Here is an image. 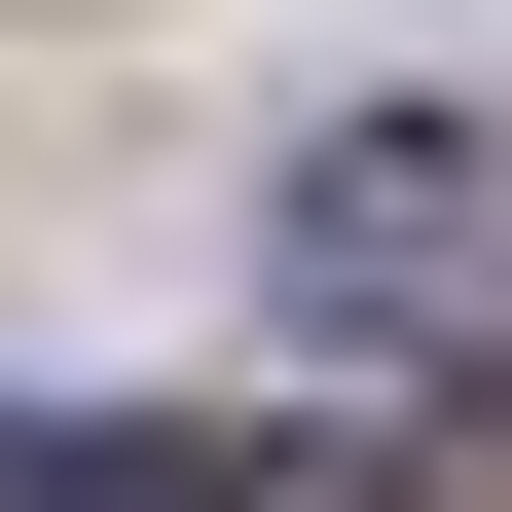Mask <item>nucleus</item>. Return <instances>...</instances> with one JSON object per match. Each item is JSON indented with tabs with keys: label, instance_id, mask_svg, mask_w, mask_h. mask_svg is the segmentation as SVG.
<instances>
[{
	"label": "nucleus",
	"instance_id": "obj_1",
	"mask_svg": "<svg viewBox=\"0 0 512 512\" xmlns=\"http://www.w3.org/2000/svg\"><path fill=\"white\" fill-rule=\"evenodd\" d=\"M293 293H330V330H476V293H512V183L476 147H330V183H293Z\"/></svg>",
	"mask_w": 512,
	"mask_h": 512
},
{
	"label": "nucleus",
	"instance_id": "obj_2",
	"mask_svg": "<svg viewBox=\"0 0 512 512\" xmlns=\"http://www.w3.org/2000/svg\"><path fill=\"white\" fill-rule=\"evenodd\" d=\"M0 512H293V439L220 476V439H110V403H0Z\"/></svg>",
	"mask_w": 512,
	"mask_h": 512
}]
</instances>
